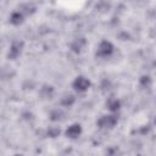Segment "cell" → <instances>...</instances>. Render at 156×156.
<instances>
[{
  "label": "cell",
  "mask_w": 156,
  "mask_h": 156,
  "mask_svg": "<svg viewBox=\"0 0 156 156\" xmlns=\"http://www.w3.org/2000/svg\"><path fill=\"white\" fill-rule=\"evenodd\" d=\"M89 87H90L89 79H87V78L83 77V76L77 77V78L73 80V88H74L77 91H85V90H88Z\"/></svg>",
  "instance_id": "obj_4"
},
{
  "label": "cell",
  "mask_w": 156,
  "mask_h": 156,
  "mask_svg": "<svg viewBox=\"0 0 156 156\" xmlns=\"http://www.w3.org/2000/svg\"><path fill=\"white\" fill-rule=\"evenodd\" d=\"M155 124H156V118H155Z\"/></svg>",
  "instance_id": "obj_16"
},
{
  "label": "cell",
  "mask_w": 156,
  "mask_h": 156,
  "mask_svg": "<svg viewBox=\"0 0 156 156\" xmlns=\"http://www.w3.org/2000/svg\"><path fill=\"white\" fill-rule=\"evenodd\" d=\"M140 84L143 85V87H149L150 84H151V78L149 77V76H143L141 78H140Z\"/></svg>",
  "instance_id": "obj_14"
},
{
  "label": "cell",
  "mask_w": 156,
  "mask_h": 156,
  "mask_svg": "<svg viewBox=\"0 0 156 156\" xmlns=\"http://www.w3.org/2000/svg\"><path fill=\"white\" fill-rule=\"evenodd\" d=\"M74 101H76V98H74V95H65L62 99H61V105L62 106H66V107H69V106H72L73 104H74Z\"/></svg>",
  "instance_id": "obj_10"
},
{
  "label": "cell",
  "mask_w": 156,
  "mask_h": 156,
  "mask_svg": "<svg viewBox=\"0 0 156 156\" xmlns=\"http://www.w3.org/2000/svg\"><path fill=\"white\" fill-rule=\"evenodd\" d=\"M60 133H61V130H60V128H57V127H50V128L48 129V135H49L50 138H56V136L60 135Z\"/></svg>",
  "instance_id": "obj_12"
},
{
  "label": "cell",
  "mask_w": 156,
  "mask_h": 156,
  "mask_svg": "<svg viewBox=\"0 0 156 156\" xmlns=\"http://www.w3.org/2000/svg\"><path fill=\"white\" fill-rule=\"evenodd\" d=\"M106 106H107V108H108L110 111H113V112H115V111L119 110V107H121V102H119L117 99L111 98V99H108V100H107Z\"/></svg>",
  "instance_id": "obj_9"
},
{
  "label": "cell",
  "mask_w": 156,
  "mask_h": 156,
  "mask_svg": "<svg viewBox=\"0 0 156 156\" xmlns=\"http://www.w3.org/2000/svg\"><path fill=\"white\" fill-rule=\"evenodd\" d=\"M80 133H82V127H80V124H78V123H74V124L69 126V127L66 129V132H65L66 136L69 138V139H76V138H78V136L80 135Z\"/></svg>",
  "instance_id": "obj_5"
},
{
  "label": "cell",
  "mask_w": 156,
  "mask_h": 156,
  "mask_svg": "<svg viewBox=\"0 0 156 156\" xmlns=\"http://www.w3.org/2000/svg\"><path fill=\"white\" fill-rule=\"evenodd\" d=\"M22 49H23V41H13L10 46V51L7 54V57L10 60H15L17 58L21 52H22Z\"/></svg>",
  "instance_id": "obj_3"
},
{
  "label": "cell",
  "mask_w": 156,
  "mask_h": 156,
  "mask_svg": "<svg viewBox=\"0 0 156 156\" xmlns=\"http://www.w3.org/2000/svg\"><path fill=\"white\" fill-rule=\"evenodd\" d=\"M113 49L115 48H113L112 43H110L107 40H102L99 44V48H98V51H96V56H100V57L110 56L113 52Z\"/></svg>",
  "instance_id": "obj_2"
},
{
  "label": "cell",
  "mask_w": 156,
  "mask_h": 156,
  "mask_svg": "<svg viewBox=\"0 0 156 156\" xmlns=\"http://www.w3.org/2000/svg\"><path fill=\"white\" fill-rule=\"evenodd\" d=\"M118 122V117L115 115H107V116H102L96 121V126L99 128H113Z\"/></svg>",
  "instance_id": "obj_1"
},
{
  "label": "cell",
  "mask_w": 156,
  "mask_h": 156,
  "mask_svg": "<svg viewBox=\"0 0 156 156\" xmlns=\"http://www.w3.org/2000/svg\"><path fill=\"white\" fill-rule=\"evenodd\" d=\"M63 116H65V113L61 111V110H54L51 113H50V119L51 121H61L62 118H63Z\"/></svg>",
  "instance_id": "obj_11"
},
{
  "label": "cell",
  "mask_w": 156,
  "mask_h": 156,
  "mask_svg": "<svg viewBox=\"0 0 156 156\" xmlns=\"http://www.w3.org/2000/svg\"><path fill=\"white\" fill-rule=\"evenodd\" d=\"M87 44V40L82 37V38H77L73 40V43L71 44V49L74 51V52H80V50L83 49V46Z\"/></svg>",
  "instance_id": "obj_7"
},
{
  "label": "cell",
  "mask_w": 156,
  "mask_h": 156,
  "mask_svg": "<svg viewBox=\"0 0 156 156\" xmlns=\"http://www.w3.org/2000/svg\"><path fill=\"white\" fill-rule=\"evenodd\" d=\"M15 156H23L22 154H17V155H15Z\"/></svg>",
  "instance_id": "obj_15"
},
{
  "label": "cell",
  "mask_w": 156,
  "mask_h": 156,
  "mask_svg": "<svg viewBox=\"0 0 156 156\" xmlns=\"http://www.w3.org/2000/svg\"><path fill=\"white\" fill-rule=\"evenodd\" d=\"M39 95L43 99H51L54 95V88L51 85H43V88L39 91Z\"/></svg>",
  "instance_id": "obj_8"
},
{
  "label": "cell",
  "mask_w": 156,
  "mask_h": 156,
  "mask_svg": "<svg viewBox=\"0 0 156 156\" xmlns=\"http://www.w3.org/2000/svg\"><path fill=\"white\" fill-rule=\"evenodd\" d=\"M23 18H24V16H23V13L21 11H15L10 16V22L13 26H20V24L23 23Z\"/></svg>",
  "instance_id": "obj_6"
},
{
  "label": "cell",
  "mask_w": 156,
  "mask_h": 156,
  "mask_svg": "<svg viewBox=\"0 0 156 156\" xmlns=\"http://www.w3.org/2000/svg\"><path fill=\"white\" fill-rule=\"evenodd\" d=\"M106 156H122V155H121V151H119V149L117 146H112V147H110L107 150Z\"/></svg>",
  "instance_id": "obj_13"
}]
</instances>
